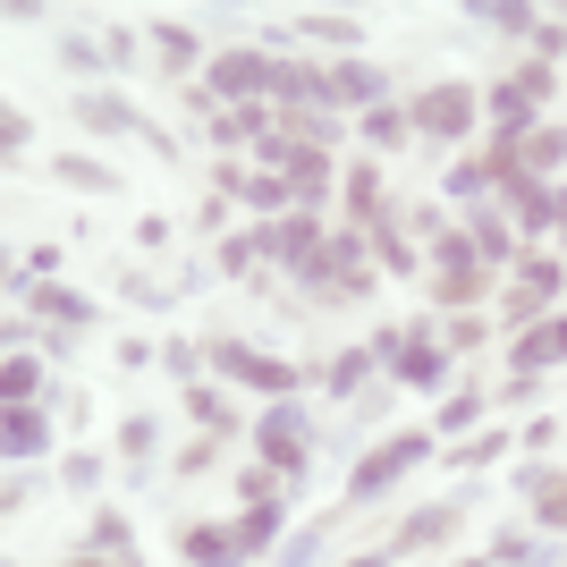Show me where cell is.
<instances>
[{"label":"cell","mask_w":567,"mask_h":567,"mask_svg":"<svg viewBox=\"0 0 567 567\" xmlns=\"http://www.w3.org/2000/svg\"><path fill=\"white\" fill-rule=\"evenodd\" d=\"M262 255H280L297 280L322 288V271H331V237L313 229V213H288V220H271V229H262Z\"/></svg>","instance_id":"obj_1"},{"label":"cell","mask_w":567,"mask_h":567,"mask_svg":"<svg viewBox=\"0 0 567 567\" xmlns=\"http://www.w3.org/2000/svg\"><path fill=\"white\" fill-rule=\"evenodd\" d=\"M204 85H213L220 102H255L280 85V60H262V51H220L213 69H204Z\"/></svg>","instance_id":"obj_2"},{"label":"cell","mask_w":567,"mask_h":567,"mask_svg":"<svg viewBox=\"0 0 567 567\" xmlns=\"http://www.w3.org/2000/svg\"><path fill=\"white\" fill-rule=\"evenodd\" d=\"M255 441H262V457H271L280 474H306V457H313V424H306V415H297L288 399L255 424Z\"/></svg>","instance_id":"obj_3"},{"label":"cell","mask_w":567,"mask_h":567,"mask_svg":"<svg viewBox=\"0 0 567 567\" xmlns=\"http://www.w3.org/2000/svg\"><path fill=\"white\" fill-rule=\"evenodd\" d=\"M424 450H432V432H399L390 450H364V457H355V474H348V492H355V499H373L381 483H399V474L415 466Z\"/></svg>","instance_id":"obj_4"},{"label":"cell","mask_w":567,"mask_h":567,"mask_svg":"<svg viewBox=\"0 0 567 567\" xmlns=\"http://www.w3.org/2000/svg\"><path fill=\"white\" fill-rule=\"evenodd\" d=\"M213 364H220L229 381H246V390H271V399H288V390H297V364H280V355H262V348H237V339H220Z\"/></svg>","instance_id":"obj_5"},{"label":"cell","mask_w":567,"mask_h":567,"mask_svg":"<svg viewBox=\"0 0 567 567\" xmlns=\"http://www.w3.org/2000/svg\"><path fill=\"white\" fill-rule=\"evenodd\" d=\"M474 118V85H432L415 111H406V127H424V136H466Z\"/></svg>","instance_id":"obj_6"},{"label":"cell","mask_w":567,"mask_h":567,"mask_svg":"<svg viewBox=\"0 0 567 567\" xmlns=\"http://www.w3.org/2000/svg\"><path fill=\"white\" fill-rule=\"evenodd\" d=\"M550 364H567V313H550V322H534V331L508 348V373L517 381H534V373H550Z\"/></svg>","instance_id":"obj_7"},{"label":"cell","mask_w":567,"mask_h":567,"mask_svg":"<svg viewBox=\"0 0 567 567\" xmlns=\"http://www.w3.org/2000/svg\"><path fill=\"white\" fill-rule=\"evenodd\" d=\"M559 297V262L550 255H525V271H517V288H508V322H525L534 331V313Z\"/></svg>","instance_id":"obj_8"},{"label":"cell","mask_w":567,"mask_h":567,"mask_svg":"<svg viewBox=\"0 0 567 567\" xmlns=\"http://www.w3.org/2000/svg\"><path fill=\"white\" fill-rule=\"evenodd\" d=\"M517 499L550 525V534H559V525H567V466H525L517 474Z\"/></svg>","instance_id":"obj_9"},{"label":"cell","mask_w":567,"mask_h":567,"mask_svg":"<svg viewBox=\"0 0 567 567\" xmlns=\"http://www.w3.org/2000/svg\"><path fill=\"white\" fill-rule=\"evenodd\" d=\"M271 153H280V178H288V195H306V204H313V195L331 187V162H322L313 144H288V136H280Z\"/></svg>","instance_id":"obj_10"},{"label":"cell","mask_w":567,"mask_h":567,"mask_svg":"<svg viewBox=\"0 0 567 567\" xmlns=\"http://www.w3.org/2000/svg\"><path fill=\"white\" fill-rule=\"evenodd\" d=\"M178 550H187L195 567H237V559H246L237 525H187V543H178Z\"/></svg>","instance_id":"obj_11"},{"label":"cell","mask_w":567,"mask_h":567,"mask_svg":"<svg viewBox=\"0 0 567 567\" xmlns=\"http://www.w3.org/2000/svg\"><path fill=\"white\" fill-rule=\"evenodd\" d=\"M457 517H466L457 499H441V508H415V517L399 525V550H432V543H450V534H457Z\"/></svg>","instance_id":"obj_12"},{"label":"cell","mask_w":567,"mask_h":567,"mask_svg":"<svg viewBox=\"0 0 567 567\" xmlns=\"http://www.w3.org/2000/svg\"><path fill=\"white\" fill-rule=\"evenodd\" d=\"M399 381H406V390H441V348H432V331L399 339Z\"/></svg>","instance_id":"obj_13"},{"label":"cell","mask_w":567,"mask_h":567,"mask_svg":"<svg viewBox=\"0 0 567 567\" xmlns=\"http://www.w3.org/2000/svg\"><path fill=\"white\" fill-rule=\"evenodd\" d=\"M567 162V136L559 127H525V144H517V169L525 178H543V169H559Z\"/></svg>","instance_id":"obj_14"},{"label":"cell","mask_w":567,"mask_h":567,"mask_svg":"<svg viewBox=\"0 0 567 567\" xmlns=\"http://www.w3.org/2000/svg\"><path fill=\"white\" fill-rule=\"evenodd\" d=\"M331 102H381V69H364V60H339V69H331Z\"/></svg>","instance_id":"obj_15"},{"label":"cell","mask_w":567,"mask_h":567,"mask_svg":"<svg viewBox=\"0 0 567 567\" xmlns=\"http://www.w3.org/2000/svg\"><path fill=\"white\" fill-rule=\"evenodd\" d=\"M43 441H51L43 415H34V406H9V441H0V450H9V457H34Z\"/></svg>","instance_id":"obj_16"},{"label":"cell","mask_w":567,"mask_h":567,"mask_svg":"<svg viewBox=\"0 0 567 567\" xmlns=\"http://www.w3.org/2000/svg\"><path fill=\"white\" fill-rule=\"evenodd\" d=\"M34 306H43L51 322H85V313H94V306H85V297H76V288H51V280L34 288Z\"/></svg>","instance_id":"obj_17"},{"label":"cell","mask_w":567,"mask_h":567,"mask_svg":"<svg viewBox=\"0 0 567 567\" xmlns=\"http://www.w3.org/2000/svg\"><path fill=\"white\" fill-rule=\"evenodd\" d=\"M373 204H381V178H373V169H348V213L373 220Z\"/></svg>","instance_id":"obj_18"},{"label":"cell","mask_w":567,"mask_h":567,"mask_svg":"<svg viewBox=\"0 0 567 567\" xmlns=\"http://www.w3.org/2000/svg\"><path fill=\"white\" fill-rule=\"evenodd\" d=\"M441 297H450V306H474V297H483V262H466V271H441Z\"/></svg>","instance_id":"obj_19"},{"label":"cell","mask_w":567,"mask_h":567,"mask_svg":"<svg viewBox=\"0 0 567 567\" xmlns=\"http://www.w3.org/2000/svg\"><path fill=\"white\" fill-rule=\"evenodd\" d=\"M297 34H322V43H339V51H348V43H364V25H355V18H306Z\"/></svg>","instance_id":"obj_20"},{"label":"cell","mask_w":567,"mask_h":567,"mask_svg":"<svg viewBox=\"0 0 567 567\" xmlns=\"http://www.w3.org/2000/svg\"><path fill=\"white\" fill-rule=\"evenodd\" d=\"M237 543H246V550H262V543H280V508H255V517L237 525Z\"/></svg>","instance_id":"obj_21"},{"label":"cell","mask_w":567,"mask_h":567,"mask_svg":"<svg viewBox=\"0 0 567 567\" xmlns=\"http://www.w3.org/2000/svg\"><path fill=\"white\" fill-rule=\"evenodd\" d=\"M0 390H9V406H25V390H34V355H9V364H0Z\"/></svg>","instance_id":"obj_22"},{"label":"cell","mask_w":567,"mask_h":567,"mask_svg":"<svg viewBox=\"0 0 567 567\" xmlns=\"http://www.w3.org/2000/svg\"><path fill=\"white\" fill-rule=\"evenodd\" d=\"M162 69H195V34L187 25H162Z\"/></svg>","instance_id":"obj_23"},{"label":"cell","mask_w":567,"mask_h":567,"mask_svg":"<svg viewBox=\"0 0 567 567\" xmlns=\"http://www.w3.org/2000/svg\"><path fill=\"white\" fill-rule=\"evenodd\" d=\"M492 111H499V127H508V136H517L525 118H534V102H525L517 85H499V94H492Z\"/></svg>","instance_id":"obj_24"},{"label":"cell","mask_w":567,"mask_h":567,"mask_svg":"<svg viewBox=\"0 0 567 567\" xmlns=\"http://www.w3.org/2000/svg\"><path fill=\"white\" fill-rule=\"evenodd\" d=\"M76 118H85V127H127V111H118L111 94H85V102H76Z\"/></svg>","instance_id":"obj_25"},{"label":"cell","mask_w":567,"mask_h":567,"mask_svg":"<svg viewBox=\"0 0 567 567\" xmlns=\"http://www.w3.org/2000/svg\"><path fill=\"white\" fill-rule=\"evenodd\" d=\"M508 246H517V237L499 229V220H483V229H474V255H483V262H499V255H508Z\"/></svg>","instance_id":"obj_26"},{"label":"cell","mask_w":567,"mask_h":567,"mask_svg":"<svg viewBox=\"0 0 567 567\" xmlns=\"http://www.w3.org/2000/svg\"><path fill=\"white\" fill-rule=\"evenodd\" d=\"M60 178H69V187H102V195H111V169H94V162H76V153H69V162H60Z\"/></svg>","instance_id":"obj_27"},{"label":"cell","mask_w":567,"mask_h":567,"mask_svg":"<svg viewBox=\"0 0 567 567\" xmlns=\"http://www.w3.org/2000/svg\"><path fill=\"white\" fill-rule=\"evenodd\" d=\"M364 373H373V355H364V348H355V355H339V364H331V390H355Z\"/></svg>","instance_id":"obj_28"},{"label":"cell","mask_w":567,"mask_h":567,"mask_svg":"<svg viewBox=\"0 0 567 567\" xmlns=\"http://www.w3.org/2000/svg\"><path fill=\"white\" fill-rule=\"evenodd\" d=\"M213 136L237 144V136H255V111H213Z\"/></svg>","instance_id":"obj_29"},{"label":"cell","mask_w":567,"mask_h":567,"mask_svg":"<svg viewBox=\"0 0 567 567\" xmlns=\"http://www.w3.org/2000/svg\"><path fill=\"white\" fill-rule=\"evenodd\" d=\"M94 543H102V550H111V559H118V567H127V525H118V517H94Z\"/></svg>","instance_id":"obj_30"},{"label":"cell","mask_w":567,"mask_h":567,"mask_svg":"<svg viewBox=\"0 0 567 567\" xmlns=\"http://www.w3.org/2000/svg\"><path fill=\"white\" fill-rule=\"evenodd\" d=\"M118 450L144 457V450H153V424H144V415H127V424H118Z\"/></svg>","instance_id":"obj_31"},{"label":"cell","mask_w":567,"mask_h":567,"mask_svg":"<svg viewBox=\"0 0 567 567\" xmlns=\"http://www.w3.org/2000/svg\"><path fill=\"white\" fill-rule=\"evenodd\" d=\"M313 559H322V534H297V543L280 550V567H313Z\"/></svg>","instance_id":"obj_32"},{"label":"cell","mask_w":567,"mask_h":567,"mask_svg":"<svg viewBox=\"0 0 567 567\" xmlns=\"http://www.w3.org/2000/svg\"><path fill=\"white\" fill-rule=\"evenodd\" d=\"M492 567H543V550H534V543H499Z\"/></svg>","instance_id":"obj_33"},{"label":"cell","mask_w":567,"mask_h":567,"mask_svg":"<svg viewBox=\"0 0 567 567\" xmlns=\"http://www.w3.org/2000/svg\"><path fill=\"white\" fill-rule=\"evenodd\" d=\"M517 94H525V102H543V94H550V69H543V60H534V69H517Z\"/></svg>","instance_id":"obj_34"},{"label":"cell","mask_w":567,"mask_h":567,"mask_svg":"<svg viewBox=\"0 0 567 567\" xmlns=\"http://www.w3.org/2000/svg\"><path fill=\"white\" fill-rule=\"evenodd\" d=\"M348 567H390V559H348Z\"/></svg>","instance_id":"obj_35"},{"label":"cell","mask_w":567,"mask_h":567,"mask_svg":"<svg viewBox=\"0 0 567 567\" xmlns=\"http://www.w3.org/2000/svg\"><path fill=\"white\" fill-rule=\"evenodd\" d=\"M559 229H567V195H559Z\"/></svg>","instance_id":"obj_36"},{"label":"cell","mask_w":567,"mask_h":567,"mask_svg":"<svg viewBox=\"0 0 567 567\" xmlns=\"http://www.w3.org/2000/svg\"><path fill=\"white\" fill-rule=\"evenodd\" d=\"M69 567H102V559H69Z\"/></svg>","instance_id":"obj_37"}]
</instances>
